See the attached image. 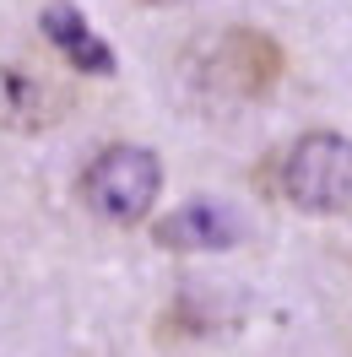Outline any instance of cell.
Wrapping results in <instances>:
<instances>
[{"label": "cell", "mask_w": 352, "mask_h": 357, "mask_svg": "<svg viewBox=\"0 0 352 357\" xmlns=\"http://www.w3.org/2000/svg\"><path fill=\"white\" fill-rule=\"evenodd\" d=\"M71 114V92L33 66H0V130L44 135Z\"/></svg>", "instance_id": "277c9868"}, {"label": "cell", "mask_w": 352, "mask_h": 357, "mask_svg": "<svg viewBox=\"0 0 352 357\" xmlns=\"http://www.w3.org/2000/svg\"><path fill=\"white\" fill-rule=\"evenodd\" d=\"M190 70H196L200 92H212L222 103H261V98L277 92V82L287 70V54L261 27H222L206 44H196Z\"/></svg>", "instance_id": "7a4b0ae2"}, {"label": "cell", "mask_w": 352, "mask_h": 357, "mask_svg": "<svg viewBox=\"0 0 352 357\" xmlns=\"http://www.w3.org/2000/svg\"><path fill=\"white\" fill-rule=\"evenodd\" d=\"M147 6H190V0H147Z\"/></svg>", "instance_id": "52a82bcc"}, {"label": "cell", "mask_w": 352, "mask_h": 357, "mask_svg": "<svg viewBox=\"0 0 352 357\" xmlns=\"http://www.w3.org/2000/svg\"><path fill=\"white\" fill-rule=\"evenodd\" d=\"M152 238L163 249H179V255H200V249H228L239 244V222L212 201H196V206H179L168 211L163 222L152 227Z\"/></svg>", "instance_id": "5b68a950"}, {"label": "cell", "mask_w": 352, "mask_h": 357, "mask_svg": "<svg viewBox=\"0 0 352 357\" xmlns=\"http://www.w3.org/2000/svg\"><path fill=\"white\" fill-rule=\"evenodd\" d=\"M44 38L60 49V60H66V66H76V70H92V76L114 70V49L92 33L87 17H82L76 6H66V0L44 11Z\"/></svg>", "instance_id": "8992f818"}, {"label": "cell", "mask_w": 352, "mask_h": 357, "mask_svg": "<svg viewBox=\"0 0 352 357\" xmlns=\"http://www.w3.org/2000/svg\"><path fill=\"white\" fill-rule=\"evenodd\" d=\"M157 190H163V157L152 146H135V141L103 146L76 178L82 206L98 222H114V227L147 222V211L157 206Z\"/></svg>", "instance_id": "3957f363"}, {"label": "cell", "mask_w": 352, "mask_h": 357, "mask_svg": "<svg viewBox=\"0 0 352 357\" xmlns=\"http://www.w3.org/2000/svg\"><path fill=\"white\" fill-rule=\"evenodd\" d=\"M265 195L304 217H347L352 211V135L304 130L261 168Z\"/></svg>", "instance_id": "6da1fadb"}]
</instances>
